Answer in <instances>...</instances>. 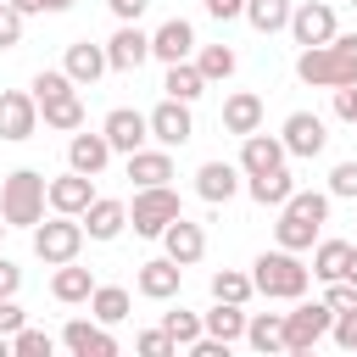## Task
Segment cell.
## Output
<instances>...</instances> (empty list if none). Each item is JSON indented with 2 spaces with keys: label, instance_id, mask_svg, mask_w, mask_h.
Masks as SVG:
<instances>
[{
  "label": "cell",
  "instance_id": "28",
  "mask_svg": "<svg viewBox=\"0 0 357 357\" xmlns=\"http://www.w3.org/2000/svg\"><path fill=\"white\" fill-rule=\"evenodd\" d=\"M290 190H296L290 167H273V173H251V178H245V195H251L257 206H284Z\"/></svg>",
  "mask_w": 357,
  "mask_h": 357
},
{
  "label": "cell",
  "instance_id": "14",
  "mask_svg": "<svg viewBox=\"0 0 357 357\" xmlns=\"http://www.w3.org/2000/svg\"><path fill=\"white\" fill-rule=\"evenodd\" d=\"M162 251H167L178 268H195V262L206 257V229H201V223H190V218L178 212V218L162 229Z\"/></svg>",
  "mask_w": 357,
  "mask_h": 357
},
{
  "label": "cell",
  "instance_id": "20",
  "mask_svg": "<svg viewBox=\"0 0 357 357\" xmlns=\"http://www.w3.org/2000/svg\"><path fill=\"white\" fill-rule=\"evenodd\" d=\"M61 346H67V351H78V357H112V351H117V340L106 335V324H100V318H95V324H89V318H67Z\"/></svg>",
  "mask_w": 357,
  "mask_h": 357
},
{
  "label": "cell",
  "instance_id": "51",
  "mask_svg": "<svg viewBox=\"0 0 357 357\" xmlns=\"http://www.w3.org/2000/svg\"><path fill=\"white\" fill-rule=\"evenodd\" d=\"M78 0H45V11H73Z\"/></svg>",
  "mask_w": 357,
  "mask_h": 357
},
{
  "label": "cell",
  "instance_id": "35",
  "mask_svg": "<svg viewBox=\"0 0 357 357\" xmlns=\"http://www.w3.org/2000/svg\"><path fill=\"white\" fill-rule=\"evenodd\" d=\"M257 296V284H251V273H240V268H218L212 273V301H251Z\"/></svg>",
  "mask_w": 357,
  "mask_h": 357
},
{
  "label": "cell",
  "instance_id": "18",
  "mask_svg": "<svg viewBox=\"0 0 357 357\" xmlns=\"http://www.w3.org/2000/svg\"><path fill=\"white\" fill-rule=\"evenodd\" d=\"M151 56L167 61V67H173V61H190V56H195V28H190L184 17H167V22L151 33Z\"/></svg>",
  "mask_w": 357,
  "mask_h": 357
},
{
  "label": "cell",
  "instance_id": "40",
  "mask_svg": "<svg viewBox=\"0 0 357 357\" xmlns=\"http://www.w3.org/2000/svg\"><path fill=\"white\" fill-rule=\"evenodd\" d=\"M329 195H335V201H357V156H351V162H335Z\"/></svg>",
  "mask_w": 357,
  "mask_h": 357
},
{
  "label": "cell",
  "instance_id": "5",
  "mask_svg": "<svg viewBox=\"0 0 357 357\" xmlns=\"http://www.w3.org/2000/svg\"><path fill=\"white\" fill-rule=\"evenodd\" d=\"M78 251H84V218L56 212L50 223H45V218L33 223V257H39V262L61 268V262H78Z\"/></svg>",
  "mask_w": 357,
  "mask_h": 357
},
{
  "label": "cell",
  "instance_id": "25",
  "mask_svg": "<svg viewBox=\"0 0 357 357\" xmlns=\"http://www.w3.org/2000/svg\"><path fill=\"white\" fill-rule=\"evenodd\" d=\"M106 162H112V139H106V134H73V139H67V167H78V173L95 178Z\"/></svg>",
  "mask_w": 357,
  "mask_h": 357
},
{
  "label": "cell",
  "instance_id": "9",
  "mask_svg": "<svg viewBox=\"0 0 357 357\" xmlns=\"http://www.w3.org/2000/svg\"><path fill=\"white\" fill-rule=\"evenodd\" d=\"M100 134L112 139V151H117V156H134V151L151 139V117H145V112H134V106H112V112H106V123H100Z\"/></svg>",
  "mask_w": 357,
  "mask_h": 357
},
{
  "label": "cell",
  "instance_id": "15",
  "mask_svg": "<svg viewBox=\"0 0 357 357\" xmlns=\"http://www.w3.org/2000/svg\"><path fill=\"white\" fill-rule=\"evenodd\" d=\"M284 162H290V151H284L279 134H262V128H257V134L240 139V173H245V178H251V173H273V167H284Z\"/></svg>",
  "mask_w": 357,
  "mask_h": 357
},
{
  "label": "cell",
  "instance_id": "38",
  "mask_svg": "<svg viewBox=\"0 0 357 357\" xmlns=\"http://www.w3.org/2000/svg\"><path fill=\"white\" fill-rule=\"evenodd\" d=\"M61 95H78V84L67 78V67H56V73H39V78H33V100H39V106H50V100H61Z\"/></svg>",
  "mask_w": 357,
  "mask_h": 357
},
{
  "label": "cell",
  "instance_id": "49",
  "mask_svg": "<svg viewBox=\"0 0 357 357\" xmlns=\"http://www.w3.org/2000/svg\"><path fill=\"white\" fill-rule=\"evenodd\" d=\"M106 6H112V17H117V22H139V11H145L151 0H106Z\"/></svg>",
  "mask_w": 357,
  "mask_h": 357
},
{
  "label": "cell",
  "instance_id": "21",
  "mask_svg": "<svg viewBox=\"0 0 357 357\" xmlns=\"http://www.w3.org/2000/svg\"><path fill=\"white\" fill-rule=\"evenodd\" d=\"M123 229H128V206H123V201L95 195V201L84 206V234H89V240H117Z\"/></svg>",
  "mask_w": 357,
  "mask_h": 357
},
{
  "label": "cell",
  "instance_id": "7",
  "mask_svg": "<svg viewBox=\"0 0 357 357\" xmlns=\"http://www.w3.org/2000/svg\"><path fill=\"white\" fill-rule=\"evenodd\" d=\"M335 324V307L329 301H296L284 312V351H312Z\"/></svg>",
  "mask_w": 357,
  "mask_h": 357
},
{
  "label": "cell",
  "instance_id": "41",
  "mask_svg": "<svg viewBox=\"0 0 357 357\" xmlns=\"http://www.w3.org/2000/svg\"><path fill=\"white\" fill-rule=\"evenodd\" d=\"M17 45H22V11L0 0V50H17Z\"/></svg>",
  "mask_w": 357,
  "mask_h": 357
},
{
  "label": "cell",
  "instance_id": "29",
  "mask_svg": "<svg viewBox=\"0 0 357 357\" xmlns=\"http://www.w3.org/2000/svg\"><path fill=\"white\" fill-rule=\"evenodd\" d=\"M245 346L251 351H284V312H251L245 318Z\"/></svg>",
  "mask_w": 357,
  "mask_h": 357
},
{
  "label": "cell",
  "instance_id": "32",
  "mask_svg": "<svg viewBox=\"0 0 357 357\" xmlns=\"http://www.w3.org/2000/svg\"><path fill=\"white\" fill-rule=\"evenodd\" d=\"M128 307H134V296L123 290V284H95V296H89V312L112 329V324H123L128 318Z\"/></svg>",
  "mask_w": 357,
  "mask_h": 357
},
{
  "label": "cell",
  "instance_id": "39",
  "mask_svg": "<svg viewBox=\"0 0 357 357\" xmlns=\"http://www.w3.org/2000/svg\"><path fill=\"white\" fill-rule=\"evenodd\" d=\"M50 351H56V340H50L45 329H28V324H22V329L11 335V357H50Z\"/></svg>",
  "mask_w": 357,
  "mask_h": 357
},
{
  "label": "cell",
  "instance_id": "17",
  "mask_svg": "<svg viewBox=\"0 0 357 357\" xmlns=\"http://www.w3.org/2000/svg\"><path fill=\"white\" fill-rule=\"evenodd\" d=\"M95 201V178L67 167L61 178H50V212H67V218H84V206Z\"/></svg>",
  "mask_w": 357,
  "mask_h": 357
},
{
  "label": "cell",
  "instance_id": "48",
  "mask_svg": "<svg viewBox=\"0 0 357 357\" xmlns=\"http://www.w3.org/2000/svg\"><path fill=\"white\" fill-rule=\"evenodd\" d=\"M17 290H22V268L11 257H0V296H17Z\"/></svg>",
  "mask_w": 357,
  "mask_h": 357
},
{
  "label": "cell",
  "instance_id": "47",
  "mask_svg": "<svg viewBox=\"0 0 357 357\" xmlns=\"http://www.w3.org/2000/svg\"><path fill=\"white\" fill-rule=\"evenodd\" d=\"M206 17H218V22H234V17H245V0H206Z\"/></svg>",
  "mask_w": 357,
  "mask_h": 357
},
{
  "label": "cell",
  "instance_id": "11",
  "mask_svg": "<svg viewBox=\"0 0 357 357\" xmlns=\"http://www.w3.org/2000/svg\"><path fill=\"white\" fill-rule=\"evenodd\" d=\"M290 33H296V45L307 50V45H329L335 33H340V22H335V6H324V0H307V6H296L290 11Z\"/></svg>",
  "mask_w": 357,
  "mask_h": 357
},
{
  "label": "cell",
  "instance_id": "13",
  "mask_svg": "<svg viewBox=\"0 0 357 357\" xmlns=\"http://www.w3.org/2000/svg\"><path fill=\"white\" fill-rule=\"evenodd\" d=\"M106 61H112V73H139L151 61V33H139V22H123L106 39Z\"/></svg>",
  "mask_w": 357,
  "mask_h": 357
},
{
  "label": "cell",
  "instance_id": "22",
  "mask_svg": "<svg viewBox=\"0 0 357 357\" xmlns=\"http://www.w3.org/2000/svg\"><path fill=\"white\" fill-rule=\"evenodd\" d=\"M61 67H67V78L84 89V84H95L112 61H106V45H89V39H73L67 45V56H61Z\"/></svg>",
  "mask_w": 357,
  "mask_h": 357
},
{
  "label": "cell",
  "instance_id": "50",
  "mask_svg": "<svg viewBox=\"0 0 357 357\" xmlns=\"http://www.w3.org/2000/svg\"><path fill=\"white\" fill-rule=\"evenodd\" d=\"M11 6H17L22 17H33V11H45V0H11Z\"/></svg>",
  "mask_w": 357,
  "mask_h": 357
},
{
  "label": "cell",
  "instance_id": "4",
  "mask_svg": "<svg viewBox=\"0 0 357 357\" xmlns=\"http://www.w3.org/2000/svg\"><path fill=\"white\" fill-rule=\"evenodd\" d=\"M307 279H312V268H301V257L296 251H262L257 262H251V284H257V296H268V301H301L307 296Z\"/></svg>",
  "mask_w": 357,
  "mask_h": 357
},
{
  "label": "cell",
  "instance_id": "19",
  "mask_svg": "<svg viewBox=\"0 0 357 357\" xmlns=\"http://www.w3.org/2000/svg\"><path fill=\"white\" fill-rule=\"evenodd\" d=\"M195 195L212 201V206L234 201V195H240V162H201V173H195Z\"/></svg>",
  "mask_w": 357,
  "mask_h": 357
},
{
  "label": "cell",
  "instance_id": "1",
  "mask_svg": "<svg viewBox=\"0 0 357 357\" xmlns=\"http://www.w3.org/2000/svg\"><path fill=\"white\" fill-rule=\"evenodd\" d=\"M296 78L312 89H340L357 84V33H335L329 45H307L296 56Z\"/></svg>",
  "mask_w": 357,
  "mask_h": 357
},
{
  "label": "cell",
  "instance_id": "45",
  "mask_svg": "<svg viewBox=\"0 0 357 357\" xmlns=\"http://www.w3.org/2000/svg\"><path fill=\"white\" fill-rule=\"evenodd\" d=\"M28 324V312L17 307V296H0V335H17Z\"/></svg>",
  "mask_w": 357,
  "mask_h": 357
},
{
  "label": "cell",
  "instance_id": "46",
  "mask_svg": "<svg viewBox=\"0 0 357 357\" xmlns=\"http://www.w3.org/2000/svg\"><path fill=\"white\" fill-rule=\"evenodd\" d=\"M335 117L340 123H357V84H340L335 89Z\"/></svg>",
  "mask_w": 357,
  "mask_h": 357
},
{
  "label": "cell",
  "instance_id": "34",
  "mask_svg": "<svg viewBox=\"0 0 357 357\" xmlns=\"http://www.w3.org/2000/svg\"><path fill=\"white\" fill-rule=\"evenodd\" d=\"M39 117H45V128H61V134H78V128H84V100H78V95H61V100H50V106H39Z\"/></svg>",
  "mask_w": 357,
  "mask_h": 357
},
{
  "label": "cell",
  "instance_id": "27",
  "mask_svg": "<svg viewBox=\"0 0 357 357\" xmlns=\"http://www.w3.org/2000/svg\"><path fill=\"white\" fill-rule=\"evenodd\" d=\"M245 318H251V312H245L240 301H212V312H201L206 335H212V340H229V346L245 340Z\"/></svg>",
  "mask_w": 357,
  "mask_h": 357
},
{
  "label": "cell",
  "instance_id": "33",
  "mask_svg": "<svg viewBox=\"0 0 357 357\" xmlns=\"http://www.w3.org/2000/svg\"><path fill=\"white\" fill-rule=\"evenodd\" d=\"M290 0H245V22L257 28V33H279V28H290Z\"/></svg>",
  "mask_w": 357,
  "mask_h": 357
},
{
  "label": "cell",
  "instance_id": "23",
  "mask_svg": "<svg viewBox=\"0 0 357 357\" xmlns=\"http://www.w3.org/2000/svg\"><path fill=\"white\" fill-rule=\"evenodd\" d=\"M128 178H134V190H151V184H167L173 178V151L167 145H139L134 156H128Z\"/></svg>",
  "mask_w": 357,
  "mask_h": 357
},
{
  "label": "cell",
  "instance_id": "42",
  "mask_svg": "<svg viewBox=\"0 0 357 357\" xmlns=\"http://www.w3.org/2000/svg\"><path fill=\"white\" fill-rule=\"evenodd\" d=\"M134 346H139L145 357H173V351H178V340H173L167 329H145V335H139Z\"/></svg>",
  "mask_w": 357,
  "mask_h": 357
},
{
  "label": "cell",
  "instance_id": "30",
  "mask_svg": "<svg viewBox=\"0 0 357 357\" xmlns=\"http://www.w3.org/2000/svg\"><path fill=\"white\" fill-rule=\"evenodd\" d=\"M162 89H167L173 100H201V95H206V73H201L195 61H173L167 78H162Z\"/></svg>",
  "mask_w": 357,
  "mask_h": 357
},
{
  "label": "cell",
  "instance_id": "2",
  "mask_svg": "<svg viewBox=\"0 0 357 357\" xmlns=\"http://www.w3.org/2000/svg\"><path fill=\"white\" fill-rule=\"evenodd\" d=\"M329 201H335V195H318V190H290V201L279 206L273 240H279L284 251H312L318 229L329 223Z\"/></svg>",
  "mask_w": 357,
  "mask_h": 357
},
{
  "label": "cell",
  "instance_id": "8",
  "mask_svg": "<svg viewBox=\"0 0 357 357\" xmlns=\"http://www.w3.org/2000/svg\"><path fill=\"white\" fill-rule=\"evenodd\" d=\"M151 117V139L156 145H167V151H178V145H190V134H195V117H190V100H162L156 112H145Z\"/></svg>",
  "mask_w": 357,
  "mask_h": 357
},
{
  "label": "cell",
  "instance_id": "53",
  "mask_svg": "<svg viewBox=\"0 0 357 357\" xmlns=\"http://www.w3.org/2000/svg\"><path fill=\"white\" fill-rule=\"evenodd\" d=\"M351 6H357V0H351Z\"/></svg>",
  "mask_w": 357,
  "mask_h": 357
},
{
  "label": "cell",
  "instance_id": "31",
  "mask_svg": "<svg viewBox=\"0 0 357 357\" xmlns=\"http://www.w3.org/2000/svg\"><path fill=\"white\" fill-rule=\"evenodd\" d=\"M346 262H351V240H318L312 245V273L329 284V279H346Z\"/></svg>",
  "mask_w": 357,
  "mask_h": 357
},
{
  "label": "cell",
  "instance_id": "26",
  "mask_svg": "<svg viewBox=\"0 0 357 357\" xmlns=\"http://www.w3.org/2000/svg\"><path fill=\"white\" fill-rule=\"evenodd\" d=\"M50 296H56L61 307H78V301H89V296H95V273H89V268H78V262H61V268H56V279H50Z\"/></svg>",
  "mask_w": 357,
  "mask_h": 357
},
{
  "label": "cell",
  "instance_id": "16",
  "mask_svg": "<svg viewBox=\"0 0 357 357\" xmlns=\"http://www.w3.org/2000/svg\"><path fill=\"white\" fill-rule=\"evenodd\" d=\"M134 284H139V296H151V301H173V296H178V284H184V268H178V262L162 251V257L139 262Z\"/></svg>",
  "mask_w": 357,
  "mask_h": 357
},
{
  "label": "cell",
  "instance_id": "44",
  "mask_svg": "<svg viewBox=\"0 0 357 357\" xmlns=\"http://www.w3.org/2000/svg\"><path fill=\"white\" fill-rule=\"evenodd\" d=\"M324 301H329L335 312H351V307H357V284H351V279H329V296H324Z\"/></svg>",
  "mask_w": 357,
  "mask_h": 357
},
{
  "label": "cell",
  "instance_id": "10",
  "mask_svg": "<svg viewBox=\"0 0 357 357\" xmlns=\"http://www.w3.org/2000/svg\"><path fill=\"white\" fill-rule=\"evenodd\" d=\"M279 139H284V151L290 156H324V145H329V128H324V117L318 112H290L284 117V128H279Z\"/></svg>",
  "mask_w": 357,
  "mask_h": 357
},
{
  "label": "cell",
  "instance_id": "36",
  "mask_svg": "<svg viewBox=\"0 0 357 357\" xmlns=\"http://www.w3.org/2000/svg\"><path fill=\"white\" fill-rule=\"evenodd\" d=\"M195 67L206 73V84H218V78H234V67H240V61H234V50H229V45H201V50H195Z\"/></svg>",
  "mask_w": 357,
  "mask_h": 357
},
{
  "label": "cell",
  "instance_id": "37",
  "mask_svg": "<svg viewBox=\"0 0 357 357\" xmlns=\"http://www.w3.org/2000/svg\"><path fill=\"white\" fill-rule=\"evenodd\" d=\"M162 329H167V335H173V340H178L184 351H190V346H195V340L206 335L201 312H184V307H178V312H162Z\"/></svg>",
  "mask_w": 357,
  "mask_h": 357
},
{
  "label": "cell",
  "instance_id": "3",
  "mask_svg": "<svg viewBox=\"0 0 357 357\" xmlns=\"http://www.w3.org/2000/svg\"><path fill=\"white\" fill-rule=\"evenodd\" d=\"M45 206H50V178L45 173H33V167L6 173V184H0V218L11 229H33L45 218Z\"/></svg>",
  "mask_w": 357,
  "mask_h": 357
},
{
  "label": "cell",
  "instance_id": "24",
  "mask_svg": "<svg viewBox=\"0 0 357 357\" xmlns=\"http://www.w3.org/2000/svg\"><path fill=\"white\" fill-rule=\"evenodd\" d=\"M223 128L229 134H257L262 128V95H251V89H234L229 100H223Z\"/></svg>",
  "mask_w": 357,
  "mask_h": 357
},
{
  "label": "cell",
  "instance_id": "6",
  "mask_svg": "<svg viewBox=\"0 0 357 357\" xmlns=\"http://www.w3.org/2000/svg\"><path fill=\"white\" fill-rule=\"evenodd\" d=\"M178 218V195L173 184H151V190H134V206H128V223L139 240H162V229Z\"/></svg>",
  "mask_w": 357,
  "mask_h": 357
},
{
  "label": "cell",
  "instance_id": "43",
  "mask_svg": "<svg viewBox=\"0 0 357 357\" xmlns=\"http://www.w3.org/2000/svg\"><path fill=\"white\" fill-rule=\"evenodd\" d=\"M329 335H335V346H340V351H357V307H351V312H335Z\"/></svg>",
  "mask_w": 357,
  "mask_h": 357
},
{
  "label": "cell",
  "instance_id": "52",
  "mask_svg": "<svg viewBox=\"0 0 357 357\" xmlns=\"http://www.w3.org/2000/svg\"><path fill=\"white\" fill-rule=\"evenodd\" d=\"M6 229H11V223H6V218H0V240H6Z\"/></svg>",
  "mask_w": 357,
  "mask_h": 357
},
{
  "label": "cell",
  "instance_id": "12",
  "mask_svg": "<svg viewBox=\"0 0 357 357\" xmlns=\"http://www.w3.org/2000/svg\"><path fill=\"white\" fill-rule=\"evenodd\" d=\"M33 128H39V100L28 95V89H6L0 95V139H33Z\"/></svg>",
  "mask_w": 357,
  "mask_h": 357
}]
</instances>
